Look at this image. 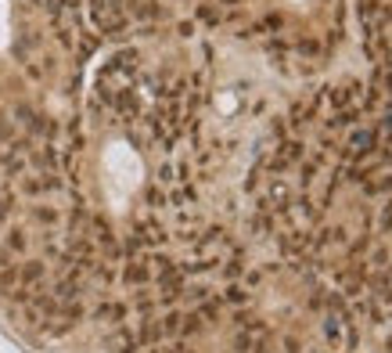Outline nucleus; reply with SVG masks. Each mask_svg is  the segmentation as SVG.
<instances>
[{
    "mask_svg": "<svg viewBox=\"0 0 392 353\" xmlns=\"http://www.w3.org/2000/svg\"><path fill=\"white\" fill-rule=\"evenodd\" d=\"M152 281V260L148 256H133L126 263V271H122V285L126 288H148Z\"/></svg>",
    "mask_w": 392,
    "mask_h": 353,
    "instance_id": "1",
    "label": "nucleus"
},
{
    "mask_svg": "<svg viewBox=\"0 0 392 353\" xmlns=\"http://www.w3.org/2000/svg\"><path fill=\"white\" fill-rule=\"evenodd\" d=\"M47 278V263L44 260H26V263H18V285L29 288V292H36L40 285H44Z\"/></svg>",
    "mask_w": 392,
    "mask_h": 353,
    "instance_id": "2",
    "label": "nucleus"
},
{
    "mask_svg": "<svg viewBox=\"0 0 392 353\" xmlns=\"http://www.w3.org/2000/svg\"><path fill=\"white\" fill-rule=\"evenodd\" d=\"M180 324H183V310H180V306L166 310V314L158 317V331H162V339H177V336H180Z\"/></svg>",
    "mask_w": 392,
    "mask_h": 353,
    "instance_id": "3",
    "label": "nucleus"
},
{
    "mask_svg": "<svg viewBox=\"0 0 392 353\" xmlns=\"http://www.w3.org/2000/svg\"><path fill=\"white\" fill-rule=\"evenodd\" d=\"M29 249V235L22 231V227H15V231L4 238V253H15V256H22Z\"/></svg>",
    "mask_w": 392,
    "mask_h": 353,
    "instance_id": "4",
    "label": "nucleus"
},
{
    "mask_svg": "<svg viewBox=\"0 0 392 353\" xmlns=\"http://www.w3.org/2000/svg\"><path fill=\"white\" fill-rule=\"evenodd\" d=\"M58 220H61V210H54V205H33V223L54 227Z\"/></svg>",
    "mask_w": 392,
    "mask_h": 353,
    "instance_id": "5",
    "label": "nucleus"
},
{
    "mask_svg": "<svg viewBox=\"0 0 392 353\" xmlns=\"http://www.w3.org/2000/svg\"><path fill=\"white\" fill-rule=\"evenodd\" d=\"M245 299H249V292H245L238 281H231V285L223 288V296H220V303H231V306H241Z\"/></svg>",
    "mask_w": 392,
    "mask_h": 353,
    "instance_id": "6",
    "label": "nucleus"
},
{
    "mask_svg": "<svg viewBox=\"0 0 392 353\" xmlns=\"http://www.w3.org/2000/svg\"><path fill=\"white\" fill-rule=\"evenodd\" d=\"M284 346H288V353H299V343L295 339H284Z\"/></svg>",
    "mask_w": 392,
    "mask_h": 353,
    "instance_id": "7",
    "label": "nucleus"
}]
</instances>
